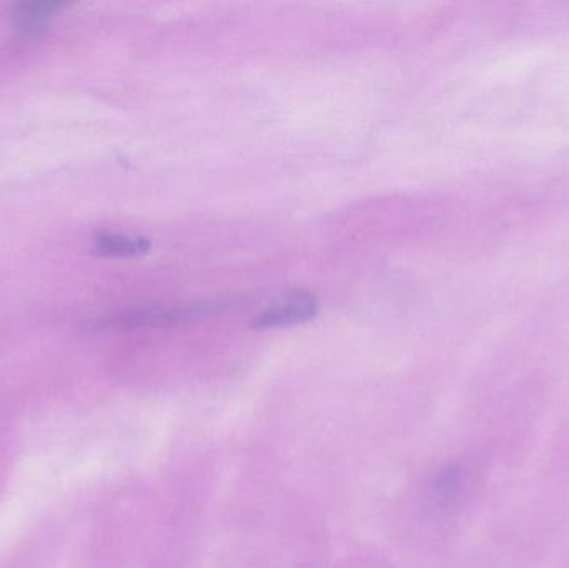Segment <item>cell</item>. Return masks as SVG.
Returning a JSON list of instances; mask_svg holds the SVG:
<instances>
[{
  "mask_svg": "<svg viewBox=\"0 0 569 568\" xmlns=\"http://www.w3.org/2000/svg\"><path fill=\"white\" fill-rule=\"evenodd\" d=\"M60 7H62V3L47 2V0L20 2L13 10V20H16V27L20 36H39Z\"/></svg>",
  "mask_w": 569,
  "mask_h": 568,
  "instance_id": "obj_3",
  "label": "cell"
},
{
  "mask_svg": "<svg viewBox=\"0 0 569 568\" xmlns=\"http://www.w3.org/2000/svg\"><path fill=\"white\" fill-rule=\"evenodd\" d=\"M227 307H229V302H223V300L176 307H139V309L123 310V312L102 317L93 322L99 323L100 327H119V329L169 327L212 316Z\"/></svg>",
  "mask_w": 569,
  "mask_h": 568,
  "instance_id": "obj_1",
  "label": "cell"
},
{
  "mask_svg": "<svg viewBox=\"0 0 569 568\" xmlns=\"http://www.w3.org/2000/svg\"><path fill=\"white\" fill-rule=\"evenodd\" d=\"M150 240L146 237L122 236V233H102L93 240L97 256L132 259L149 252Z\"/></svg>",
  "mask_w": 569,
  "mask_h": 568,
  "instance_id": "obj_4",
  "label": "cell"
},
{
  "mask_svg": "<svg viewBox=\"0 0 569 568\" xmlns=\"http://www.w3.org/2000/svg\"><path fill=\"white\" fill-rule=\"evenodd\" d=\"M318 312V302L313 296L308 293H297L284 302L270 307L266 312L260 313L253 320V327L257 329H270V327H287L295 323L307 322L313 319Z\"/></svg>",
  "mask_w": 569,
  "mask_h": 568,
  "instance_id": "obj_2",
  "label": "cell"
}]
</instances>
